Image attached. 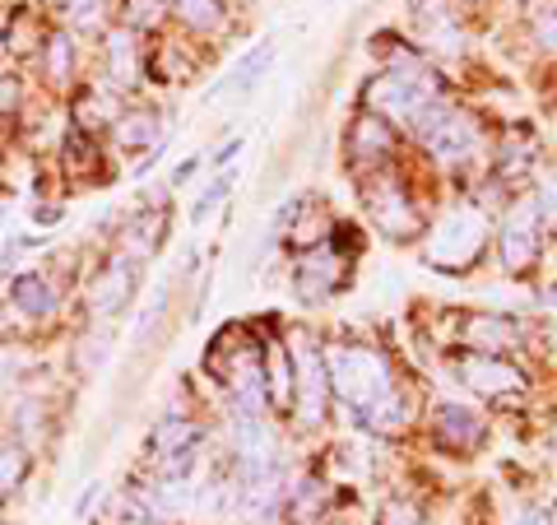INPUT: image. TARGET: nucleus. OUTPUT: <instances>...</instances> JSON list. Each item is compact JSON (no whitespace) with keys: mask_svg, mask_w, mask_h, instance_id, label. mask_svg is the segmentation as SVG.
I'll list each match as a JSON object with an SVG mask.
<instances>
[{"mask_svg":"<svg viewBox=\"0 0 557 525\" xmlns=\"http://www.w3.org/2000/svg\"><path fill=\"white\" fill-rule=\"evenodd\" d=\"M325 373H330V381H335L339 400L358 414L362 428L391 432V428L405 424L391 367L381 363V354H372V349H362V344H330Z\"/></svg>","mask_w":557,"mask_h":525,"instance_id":"f257e3e1","label":"nucleus"},{"mask_svg":"<svg viewBox=\"0 0 557 525\" xmlns=\"http://www.w3.org/2000/svg\"><path fill=\"white\" fill-rule=\"evenodd\" d=\"M209 373L237 395L242 418H260V391H265V354L247 330H223L219 344L209 349Z\"/></svg>","mask_w":557,"mask_h":525,"instance_id":"f03ea898","label":"nucleus"},{"mask_svg":"<svg viewBox=\"0 0 557 525\" xmlns=\"http://www.w3.org/2000/svg\"><path fill=\"white\" fill-rule=\"evenodd\" d=\"M479 252H483V215L474 205L450 209L428 237V260L437 270H469L479 260Z\"/></svg>","mask_w":557,"mask_h":525,"instance_id":"7ed1b4c3","label":"nucleus"},{"mask_svg":"<svg viewBox=\"0 0 557 525\" xmlns=\"http://www.w3.org/2000/svg\"><path fill=\"white\" fill-rule=\"evenodd\" d=\"M442 98L437 84H432V75H418V70H386V75H376L368 89H362V108H368L372 117H399L405 121L413 108H423V102Z\"/></svg>","mask_w":557,"mask_h":525,"instance_id":"20e7f679","label":"nucleus"},{"mask_svg":"<svg viewBox=\"0 0 557 525\" xmlns=\"http://www.w3.org/2000/svg\"><path fill=\"white\" fill-rule=\"evenodd\" d=\"M293 363H298V381H293V405H298L302 424H321L325 418V400H330V373H325V354L307 335L293 340Z\"/></svg>","mask_w":557,"mask_h":525,"instance_id":"39448f33","label":"nucleus"},{"mask_svg":"<svg viewBox=\"0 0 557 525\" xmlns=\"http://www.w3.org/2000/svg\"><path fill=\"white\" fill-rule=\"evenodd\" d=\"M200 437H205L200 424H190V418H182V414H168L163 424L149 432V456L159 461L163 475L182 479L200 456Z\"/></svg>","mask_w":557,"mask_h":525,"instance_id":"423d86ee","label":"nucleus"},{"mask_svg":"<svg viewBox=\"0 0 557 525\" xmlns=\"http://www.w3.org/2000/svg\"><path fill=\"white\" fill-rule=\"evenodd\" d=\"M497 256H502V266H507L511 274H525L539 260V200L511 205V215L502 219Z\"/></svg>","mask_w":557,"mask_h":525,"instance_id":"0eeeda50","label":"nucleus"},{"mask_svg":"<svg viewBox=\"0 0 557 525\" xmlns=\"http://www.w3.org/2000/svg\"><path fill=\"white\" fill-rule=\"evenodd\" d=\"M456 381H465L469 391H479L487 400H511L525 391V377L502 358V354H465L456 358Z\"/></svg>","mask_w":557,"mask_h":525,"instance_id":"6e6552de","label":"nucleus"},{"mask_svg":"<svg viewBox=\"0 0 557 525\" xmlns=\"http://www.w3.org/2000/svg\"><path fill=\"white\" fill-rule=\"evenodd\" d=\"M368 209H372L376 229L386 237H395V242H405V237H413L418 229H423V215H418V205L409 200V191L386 182V178L368 186Z\"/></svg>","mask_w":557,"mask_h":525,"instance_id":"1a4fd4ad","label":"nucleus"},{"mask_svg":"<svg viewBox=\"0 0 557 525\" xmlns=\"http://www.w3.org/2000/svg\"><path fill=\"white\" fill-rule=\"evenodd\" d=\"M344 279H348L344 256H335L325 242H317V252H307L302 266H298V293L307 297V303H325L330 293L344 289Z\"/></svg>","mask_w":557,"mask_h":525,"instance_id":"9d476101","label":"nucleus"},{"mask_svg":"<svg viewBox=\"0 0 557 525\" xmlns=\"http://www.w3.org/2000/svg\"><path fill=\"white\" fill-rule=\"evenodd\" d=\"M131 293H135V260H126V256L108 260L89 284V307L98 312V317H112V312H121L131 303Z\"/></svg>","mask_w":557,"mask_h":525,"instance_id":"9b49d317","label":"nucleus"},{"mask_svg":"<svg viewBox=\"0 0 557 525\" xmlns=\"http://www.w3.org/2000/svg\"><path fill=\"white\" fill-rule=\"evenodd\" d=\"M423 145L437 154L442 163H460V159H469V154L479 149V126L469 117H460V112H446L437 126L423 135Z\"/></svg>","mask_w":557,"mask_h":525,"instance_id":"f8f14e48","label":"nucleus"},{"mask_svg":"<svg viewBox=\"0 0 557 525\" xmlns=\"http://www.w3.org/2000/svg\"><path fill=\"white\" fill-rule=\"evenodd\" d=\"M460 335L474 354H502V349H516L520 344V326L507 317H493V312H469L460 321Z\"/></svg>","mask_w":557,"mask_h":525,"instance_id":"ddd939ff","label":"nucleus"},{"mask_svg":"<svg viewBox=\"0 0 557 525\" xmlns=\"http://www.w3.org/2000/svg\"><path fill=\"white\" fill-rule=\"evenodd\" d=\"M391 145H395V135H391V126L381 117H358L354 121V131H348V163L354 168H368V163H381L391 154Z\"/></svg>","mask_w":557,"mask_h":525,"instance_id":"4468645a","label":"nucleus"},{"mask_svg":"<svg viewBox=\"0 0 557 525\" xmlns=\"http://www.w3.org/2000/svg\"><path fill=\"white\" fill-rule=\"evenodd\" d=\"M437 442L450 451H469L483 442V418L465 405H442L437 410Z\"/></svg>","mask_w":557,"mask_h":525,"instance_id":"2eb2a0df","label":"nucleus"},{"mask_svg":"<svg viewBox=\"0 0 557 525\" xmlns=\"http://www.w3.org/2000/svg\"><path fill=\"white\" fill-rule=\"evenodd\" d=\"M10 297H14V307H20L24 317H51V312L61 307V293H57V284H51L47 274H20L14 279V289H10Z\"/></svg>","mask_w":557,"mask_h":525,"instance_id":"dca6fc26","label":"nucleus"},{"mask_svg":"<svg viewBox=\"0 0 557 525\" xmlns=\"http://www.w3.org/2000/svg\"><path fill=\"white\" fill-rule=\"evenodd\" d=\"M418 28H423V42L437 47V51H460V28L450 20V10L442 0H418Z\"/></svg>","mask_w":557,"mask_h":525,"instance_id":"f3484780","label":"nucleus"},{"mask_svg":"<svg viewBox=\"0 0 557 525\" xmlns=\"http://www.w3.org/2000/svg\"><path fill=\"white\" fill-rule=\"evenodd\" d=\"M159 135H163V121H159V112H149V108L121 112V121H116V145L121 149H153L159 145Z\"/></svg>","mask_w":557,"mask_h":525,"instance_id":"a211bd4d","label":"nucleus"},{"mask_svg":"<svg viewBox=\"0 0 557 525\" xmlns=\"http://www.w3.org/2000/svg\"><path fill=\"white\" fill-rule=\"evenodd\" d=\"M108 80L116 84V89H131V84L139 80V51H135V38L126 28H116L108 38Z\"/></svg>","mask_w":557,"mask_h":525,"instance_id":"6ab92c4d","label":"nucleus"},{"mask_svg":"<svg viewBox=\"0 0 557 525\" xmlns=\"http://www.w3.org/2000/svg\"><path fill=\"white\" fill-rule=\"evenodd\" d=\"M163 223H168V215L163 209H145L135 223H131V233H126V247H131V260H139V256H153V247L163 242Z\"/></svg>","mask_w":557,"mask_h":525,"instance_id":"aec40b11","label":"nucleus"},{"mask_svg":"<svg viewBox=\"0 0 557 525\" xmlns=\"http://www.w3.org/2000/svg\"><path fill=\"white\" fill-rule=\"evenodd\" d=\"M325 506H330L325 484L307 479V484H298V488H293V521H298V525H317V521L325 516Z\"/></svg>","mask_w":557,"mask_h":525,"instance_id":"412c9836","label":"nucleus"},{"mask_svg":"<svg viewBox=\"0 0 557 525\" xmlns=\"http://www.w3.org/2000/svg\"><path fill=\"white\" fill-rule=\"evenodd\" d=\"M172 14L182 24H190L196 33H214L223 24V5L219 0H172Z\"/></svg>","mask_w":557,"mask_h":525,"instance_id":"4be33fe9","label":"nucleus"},{"mask_svg":"<svg viewBox=\"0 0 557 525\" xmlns=\"http://www.w3.org/2000/svg\"><path fill=\"white\" fill-rule=\"evenodd\" d=\"M28 475V451L24 442H0V493H14Z\"/></svg>","mask_w":557,"mask_h":525,"instance_id":"5701e85b","label":"nucleus"},{"mask_svg":"<svg viewBox=\"0 0 557 525\" xmlns=\"http://www.w3.org/2000/svg\"><path fill=\"white\" fill-rule=\"evenodd\" d=\"M274 61V42L265 38V42H256L251 51H247V57H242L237 61V70H233V84H237V89H251V84L260 80V75H265V65Z\"/></svg>","mask_w":557,"mask_h":525,"instance_id":"b1692460","label":"nucleus"},{"mask_svg":"<svg viewBox=\"0 0 557 525\" xmlns=\"http://www.w3.org/2000/svg\"><path fill=\"white\" fill-rule=\"evenodd\" d=\"M47 75L65 84L70 75H75V42L65 38V33H57V38H47Z\"/></svg>","mask_w":557,"mask_h":525,"instance_id":"393cba45","label":"nucleus"},{"mask_svg":"<svg viewBox=\"0 0 557 525\" xmlns=\"http://www.w3.org/2000/svg\"><path fill=\"white\" fill-rule=\"evenodd\" d=\"M168 14V0H126V24L131 28H153Z\"/></svg>","mask_w":557,"mask_h":525,"instance_id":"a878e982","label":"nucleus"},{"mask_svg":"<svg viewBox=\"0 0 557 525\" xmlns=\"http://www.w3.org/2000/svg\"><path fill=\"white\" fill-rule=\"evenodd\" d=\"M228 186H233V178L209 182V186H205V196H196V205H190V223H205V219H209V209H214L223 196H228Z\"/></svg>","mask_w":557,"mask_h":525,"instance_id":"bb28decb","label":"nucleus"},{"mask_svg":"<svg viewBox=\"0 0 557 525\" xmlns=\"http://www.w3.org/2000/svg\"><path fill=\"white\" fill-rule=\"evenodd\" d=\"M423 516H418V506L405 502V498H391L386 506H381V525H418Z\"/></svg>","mask_w":557,"mask_h":525,"instance_id":"cd10ccee","label":"nucleus"},{"mask_svg":"<svg viewBox=\"0 0 557 525\" xmlns=\"http://www.w3.org/2000/svg\"><path fill=\"white\" fill-rule=\"evenodd\" d=\"M534 42L544 51H557V10L553 5L534 14Z\"/></svg>","mask_w":557,"mask_h":525,"instance_id":"c85d7f7f","label":"nucleus"},{"mask_svg":"<svg viewBox=\"0 0 557 525\" xmlns=\"http://www.w3.org/2000/svg\"><path fill=\"white\" fill-rule=\"evenodd\" d=\"M75 112H79V126H84V131H98L102 121H108V117H102V98H98V94H84Z\"/></svg>","mask_w":557,"mask_h":525,"instance_id":"c756f323","label":"nucleus"},{"mask_svg":"<svg viewBox=\"0 0 557 525\" xmlns=\"http://www.w3.org/2000/svg\"><path fill=\"white\" fill-rule=\"evenodd\" d=\"M516 525H548V516H544V512H520Z\"/></svg>","mask_w":557,"mask_h":525,"instance_id":"7c9ffc66","label":"nucleus"},{"mask_svg":"<svg viewBox=\"0 0 557 525\" xmlns=\"http://www.w3.org/2000/svg\"><path fill=\"white\" fill-rule=\"evenodd\" d=\"M89 5H98V0H70V14H79V20H84V14H89Z\"/></svg>","mask_w":557,"mask_h":525,"instance_id":"2f4dec72","label":"nucleus"},{"mask_svg":"<svg viewBox=\"0 0 557 525\" xmlns=\"http://www.w3.org/2000/svg\"><path fill=\"white\" fill-rule=\"evenodd\" d=\"M469 5H474V0H469Z\"/></svg>","mask_w":557,"mask_h":525,"instance_id":"473e14b6","label":"nucleus"}]
</instances>
